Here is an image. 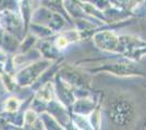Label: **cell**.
<instances>
[{"label":"cell","mask_w":146,"mask_h":130,"mask_svg":"<svg viewBox=\"0 0 146 130\" xmlns=\"http://www.w3.org/2000/svg\"><path fill=\"white\" fill-rule=\"evenodd\" d=\"M67 43H68V41L64 38H59L58 41H57V46H58L59 48H63V47L67 46Z\"/></svg>","instance_id":"cell-1"}]
</instances>
